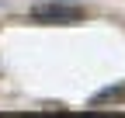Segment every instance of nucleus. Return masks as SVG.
I'll return each instance as SVG.
<instances>
[{
	"label": "nucleus",
	"instance_id": "nucleus-1",
	"mask_svg": "<svg viewBox=\"0 0 125 118\" xmlns=\"http://www.w3.org/2000/svg\"><path fill=\"white\" fill-rule=\"evenodd\" d=\"M83 18V7L76 4H38L31 7V21L38 24H73Z\"/></svg>",
	"mask_w": 125,
	"mask_h": 118
},
{
	"label": "nucleus",
	"instance_id": "nucleus-2",
	"mask_svg": "<svg viewBox=\"0 0 125 118\" xmlns=\"http://www.w3.org/2000/svg\"><path fill=\"white\" fill-rule=\"evenodd\" d=\"M108 101H125V87H104V90H97L90 97V108H101Z\"/></svg>",
	"mask_w": 125,
	"mask_h": 118
}]
</instances>
